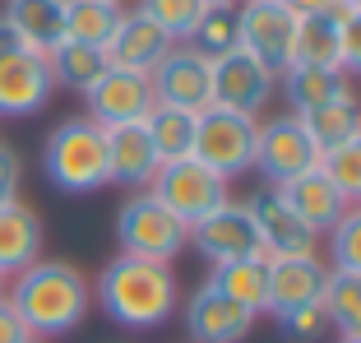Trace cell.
<instances>
[{
  "label": "cell",
  "mask_w": 361,
  "mask_h": 343,
  "mask_svg": "<svg viewBox=\"0 0 361 343\" xmlns=\"http://www.w3.org/2000/svg\"><path fill=\"white\" fill-rule=\"evenodd\" d=\"M10 306L19 311L23 330L32 339H65L84 325L93 306V288L75 265L65 260H37L23 274H14V288L5 292Z\"/></svg>",
  "instance_id": "6da1fadb"
},
{
  "label": "cell",
  "mask_w": 361,
  "mask_h": 343,
  "mask_svg": "<svg viewBox=\"0 0 361 343\" xmlns=\"http://www.w3.org/2000/svg\"><path fill=\"white\" fill-rule=\"evenodd\" d=\"M176 274L171 265L139 255H116L106 260L97 274V306L106 320H116L121 330H158L176 315Z\"/></svg>",
  "instance_id": "7a4b0ae2"
},
{
  "label": "cell",
  "mask_w": 361,
  "mask_h": 343,
  "mask_svg": "<svg viewBox=\"0 0 361 343\" xmlns=\"http://www.w3.org/2000/svg\"><path fill=\"white\" fill-rule=\"evenodd\" d=\"M42 172L65 195H93L102 186H111V176H106V130L88 116L61 121L42 144Z\"/></svg>",
  "instance_id": "3957f363"
},
{
  "label": "cell",
  "mask_w": 361,
  "mask_h": 343,
  "mask_svg": "<svg viewBox=\"0 0 361 343\" xmlns=\"http://www.w3.org/2000/svg\"><path fill=\"white\" fill-rule=\"evenodd\" d=\"M116 241L121 255H139V260H158V265H171L180 251L190 246V227L180 223L176 214H167L149 191L130 195L116 214Z\"/></svg>",
  "instance_id": "277c9868"
},
{
  "label": "cell",
  "mask_w": 361,
  "mask_h": 343,
  "mask_svg": "<svg viewBox=\"0 0 361 343\" xmlns=\"http://www.w3.org/2000/svg\"><path fill=\"white\" fill-rule=\"evenodd\" d=\"M149 195L185 227H195L200 218H209L213 209H223L232 200V186L218 172H209L200 158H180V162H162L158 176L149 181Z\"/></svg>",
  "instance_id": "5b68a950"
},
{
  "label": "cell",
  "mask_w": 361,
  "mask_h": 343,
  "mask_svg": "<svg viewBox=\"0 0 361 343\" xmlns=\"http://www.w3.org/2000/svg\"><path fill=\"white\" fill-rule=\"evenodd\" d=\"M255 135H259L255 116H241V112H227V107H204L200 126H195L190 158H200L209 172L232 181V176L255 167Z\"/></svg>",
  "instance_id": "8992f818"
},
{
  "label": "cell",
  "mask_w": 361,
  "mask_h": 343,
  "mask_svg": "<svg viewBox=\"0 0 361 343\" xmlns=\"http://www.w3.org/2000/svg\"><path fill=\"white\" fill-rule=\"evenodd\" d=\"M209 75H213V107L241 112V116H255V121L278 93V75L264 61H255L245 47H232L227 56L209 61Z\"/></svg>",
  "instance_id": "52a82bcc"
},
{
  "label": "cell",
  "mask_w": 361,
  "mask_h": 343,
  "mask_svg": "<svg viewBox=\"0 0 361 343\" xmlns=\"http://www.w3.org/2000/svg\"><path fill=\"white\" fill-rule=\"evenodd\" d=\"M319 167V149L310 144L301 116H274V121H259V135H255V172L269 181V191L297 181L301 172Z\"/></svg>",
  "instance_id": "ba28073f"
},
{
  "label": "cell",
  "mask_w": 361,
  "mask_h": 343,
  "mask_svg": "<svg viewBox=\"0 0 361 343\" xmlns=\"http://www.w3.org/2000/svg\"><path fill=\"white\" fill-rule=\"evenodd\" d=\"M241 47L283 75L297 47V14L283 0H241Z\"/></svg>",
  "instance_id": "9c48e42d"
},
{
  "label": "cell",
  "mask_w": 361,
  "mask_h": 343,
  "mask_svg": "<svg viewBox=\"0 0 361 343\" xmlns=\"http://www.w3.org/2000/svg\"><path fill=\"white\" fill-rule=\"evenodd\" d=\"M190 246L200 251L209 265H232V260H255L264 255L259 246V232H255V218L250 209L236 200H227L223 209H213L209 218L190 227Z\"/></svg>",
  "instance_id": "30bf717a"
},
{
  "label": "cell",
  "mask_w": 361,
  "mask_h": 343,
  "mask_svg": "<svg viewBox=\"0 0 361 343\" xmlns=\"http://www.w3.org/2000/svg\"><path fill=\"white\" fill-rule=\"evenodd\" d=\"M84 102H88V121H97L102 130L144 121L153 107H158V97H153V79L149 75H135V70H116V65H106V75L84 93Z\"/></svg>",
  "instance_id": "8fae6325"
},
{
  "label": "cell",
  "mask_w": 361,
  "mask_h": 343,
  "mask_svg": "<svg viewBox=\"0 0 361 343\" xmlns=\"http://www.w3.org/2000/svg\"><path fill=\"white\" fill-rule=\"evenodd\" d=\"M153 97L162 107H180V112H195L200 116L204 107H213V75H209V61H204L195 47L176 42L167 52V61L153 70Z\"/></svg>",
  "instance_id": "7c38bea8"
},
{
  "label": "cell",
  "mask_w": 361,
  "mask_h": 343,
  "mask_svg": "<svg viewBox=\"0 0 361 343\" xmlns=\"http://www.w3.org/2000/svg\"><path fill=\"white\" fill-rule=\"evenodd\" d=\"M51 93H56V79L42 52L0 56V116L5 121L37 116L51 102Z\"/></svg>",
  "instance_id": "4fadbf2b"
},
{
  "label": "cell",
  "mask_w": 361,
  "mask_h": 343,
  "mask_svg": "<svg viewBox=\"0 0 361 343\" xmlns=\"http://www.w3.org/2000/svg\"><path fill=\"white\" fill-rule=\"evenodd\" d=\"M250 218H255V232H259V246H264L269 260H283V255H315V241L319 236L301 223L287 200L278 191H259L245 200Z\"/></svg>",
  "instance_id": "5bb4252c"
},
{
  "label": "cell",
  "mask_w": 361,
  "mask_h": 343,
  "mask_svg": "<svg viewBox=\"0 0 361 343\" xmlns=\"http://www.w3.org/2000/svg\"><path fill=\"white\" fill-rule=\"evenodd\" d=\"M171 37L158 28V23L149 19V14H139V10H126L116 23V32L106 37V65H116V70H135V75H153L162 61H167L171 52Z\"/></svg>",
  "instance_id": "9a60e30c"
},
{
  "label": "cell",
  "mask_w": 361,
  "mask_h": 343,
  "mask_svg": "<svg viewBox=\"0 0 361 343\" xmlns=\"http://www.w3.org/2000/svg\"><path fill=\"white\" fill-rule=\"evenodd\" d=\"M250 325H255V315L245 306H236L232 297H223L209 279L185 301V334H190V343H241L250 334Z\"/></svg>",
  "instance_id": "2e32d148"
},
{
  "label": "cell",
  "mask_w": 361,
  "mask_h": 343,
  "mask_svg": "<svg viewBox=\"0 0 361 343\" xmlns=\"http://www.w3.org/2000/svg\"><path fill=\"white\" fill-rule=\"evenodd\" d=\"M329 283V265L319 255H283L269 260V311L287 315L301 306H319Z\"/></svg>",
  "instance_id": "e0dca14e"
},
{
  "label": "cell",
  "mask_w": 361,
  "mask_h": 343,
  "mask_svg": "<svg viewBox=\"0 0 361 343\" xmlns=\"http://www.w3.org/2000/svg\"><path fill=\"white\" fill-rule=\"evenodd\" d=\"M158 153L144 121H130V126H111L106 130V176L111 186H126V191H149V181L158 176Z\"/></svg>",
  "instance_id": "ac0fdd59"
},
{
  "label": "cell",
  "mask_w": 361,
  "mask_h": 343,
  "mask_svg": "<svg viewBox=\"0 0 361 343\" xmlns=\"http://www.w3.org/2000/svg\"><path fill=\"white\" fill-rule=\"evenodd\" d=\"M278 195L287 200V209L301 218V223L310 227L315 236H324L334 223H338L343 214H348L352 204L338 195V186L324 176L319 167H310V172H301L297 181H287V186H278Z\"/></svg>",
  "instance_id": "d6986e66"
},
{
  "label": "cell",
  "mask_w": 361,
  "mask_h": 343,
  "mask_svg": "<svg viewBox=\"0 0 361 343\" xmlns=\"http://www.w3.org/2000/svg\"><path fill=\"white\" fill-rule=\"evenodd\" d=\"M42 255V218L23 200L0 204V274H23Z\"/></svg>",
  "instance_id": "ffe728a7"
},
{
  "label": "cell",
  "mask_w": 361,
  "mask_h": 343,
  "mask_svg": "<svg viewBox=\"0 0 361 343\" xmlns=\"http://www.w3.org/2000/svg\"><path fill=\"white\" fill-rule=\"evenodd\" d=\"M278 84H283L287 102H292V116H306V112L329 107V102L352 93V79L343 70H319V65H287L278 75Z\"/></svg>",
  "instance_id": "44dd1931"
},
{
  "label": "cell",
  "mask_w": 361,
  "mask_h": 343,
  "mask_svg": "<svg viewBox=\"0 0 361 343\" xmlns=\"http://www.w3.org/2000/svg\"><path fill=\"white\" fill-rule=\"evenodd\" d=\"M5 19L42 56L65 42V0H5Z\"/></svg>",
  "instance_id": "7402d4cb"
},
{
  "label": "cell",
  "mask_w": 361,
  "mask_h": 343,
  "mask_svg": "<svg viewBox=\"0 0 361 343\" xmlns=\"http://www.w3.org/2000/svg\"><path fill=\"white\" fill-rule=\"evenodd\" d=\"M209 283L223 292V297H232L236 306H245L250 315L269 311V255L232 260V265H213Z\"/></svg>",
  "instance_id": "603a6c76"
},
{
  "label": "cell",
  "mask_w": 361,
  "mask_h": 343,
  "mask_svg": "<svg viewBox=\"0 0 361 343\" xmlns=\"http://www.w3.org/2000/svg\"><path fill=\"white\" fill-rule=\"evenodd\" d=\"M292 65H319V70H343V23L334 14H306L297 19V47Z\"/></svg>",
  "instance_id": "cb8c5ba5"
},
{
  "label": "cell",
  "mask_w": 361,
  "mask_h": 343,
  "mask_svg": "<svg viewBox=\"0 0 361 343\" xmlns=\"http://www.w3.org/2000/svg\"><path fill=\"white\" fill-rule=\"evenodd\" d=\"M301 126H306L310 144L319 149V158H324V153H334L338 144L357 140V135H361V102H357V93L338 97V102H329V107L306 112V116H301Z\"/></svg>",
  "instance_id": "d4e9b609"
},
{
  "label": "cell",
  "mask_w": 361,
  "mask_h": 343,
  "mask_svg": "<svg viewBox=\"0 0 361 343\" xmlns=\"http://www.w3.org/2000/svg\"><path fill=\"white\" fill-rule=\"evenodd\" d=\"M195 126H200V116H195V112L162 107V102H158V107L144 116V130H149L158 162H180V158H190V153H195Z\"/></svg>",
  "instance_id": "484cf974"
},
{
  "label": "cell",
  "mask_w": 361,
  "mask_h": 343,
  "mask_svg": "<svg viewBox=\"0 0 361 343\" xmlns=\"http://www.w3.org/2000/svg\"><path fill=\"white\" fill-rule=\"evenodd\" d=\"M47 65H51V79L61 88H75V93H88L97 79L106 75V52L88 42H70L65 37L56 52H47Z\"/></svg>",
  "instance_id": "4316f807"
},
{
  "label": "cell",
  "mask_w": 361,
  "mask_h": 343,
  "mask_svg": "<svg viewBox=\"0 0 361 343\" xmlns=\"http://www.w3.org/2000/svg\"><path fill=\"white\" fill-rule=\"evenodd\" d=\"M121 14H126V5H111V0H65V37L88 42V47H106Z\"/></svg>",
  "instance_id": "83f0119b"
},
{
  "label": "cell",
  "mask_w": 361,
  "mask_h": 343,
  "mask_svg": "<svg viewBox=\"0 0 361 343\" xmlns=\"http://www.w3.org/2000/svg\"><path fill=\"white\" fill-rule=\"evenodd\" d=\"M185 47H195L204 61H218L232 47H241V5H209Z\"/></svg>",
  "instance_id": "f1b7e54d"
},
{
  "label": "cell",
  "mask_w": 361,
  "mask_h": 343,
  "mask_svg": "<svg viewBox=\"0 0 361 343\" xmlns=\"http://www.w3.org/2000/svg\"><path fill=\"white\" fill-rule=\"evenodd\" d=\"M319 311L343 339H361V279L357 274H334L324 283V297H319Z\"/></svg>",
  "instance_id": "f546056e"
},
{
  "label": "cell",
  "mask_w": 361,
  "mask_h": 343,
  "mask_svg": "<svg viewBox=\"0 0 361 343\" xmlns=\"http://www.w3.org/2000/svg\"><path fill=\"white\" fill-rule=\"evenodd\" d=\"M135 10L149 14V19L171 37V42H190L195 23L204 19V10H209V5H204V0H139Z\"/></svg>",
  "instance_id": "4dcf8cb0"
},
{
  "label": "cell",
  "mask_w": 361,
  "mask_h": 343,
  "mask_svg": "<svg viewBox=\"0 0 361 343\" xmlns=\"http://www.w3.org/2000/svg\"><path fill=\"white\" fill-rule=\"evenodd\" d=\"M329 269L361 279V204H352L348 214L329 227Z\"/></svg>",
  "instance_id": "1f68e13d"
},
{
  "label": "cell",
  "mask_w": 361,
  "mask_h": 343,
  "mask_svg": "<svg viewBox=\"0 0 361 343\" xmlns=\"http://www.w3.org/2000/svg\"><path fill=\"white\" fill-rule=\"evenodd\" d=\"M319 172L338 186V195L348 204H361V135L348 140V144H338L334 153H324V158H319Z\"/></svg>",
  "instance_id": "d6a6232c"
},
{
  "label": "cell",
  "mask_w": 361,
  "mask_h": 343,
  "mask_svg": "<svg viewBox=\"0 0 361 343\" xmlns=\"http://www.w3.org/2000/svg\"><path fill=\"white\" fill-rule=\"evenodd\" d=\"M278 325H283L287 339H319V334L329 330V320H324V311H319V306H301V311H287V315H278Z\"/></svg>",
  "instance_id": "836d02e7"
},
{
  "label": "cell",
  "mask_w": 361,
  "mask_h": 343,
  "mask_svg": "<svg viewBox=\"0 0 361 343\" xmlns=\"http://www.w3.org/2000/svg\"><path fill=\"white\" fill-rule=\"evenodd\" d=\"M343 75H361V10L343 19Z\"/></svg>",
  "instance_id": "e575fe53"
},
{
  "label": "cell",
  "mask_w": 361,
  "mask_h": 343,
  "mask_svg": "<svg viewBox=\"0 0 361 343\" xmlns=\"http://www.w3.org/2000/svg\"><path fill=\"white\" fill-rule=\"evenodd\" d=\"M19 186H23V162L10 144H0V204L19 200Z\"/></svg>",
  "instance_id": "d590c367"
},
{
  "label": "cell",
  "mask_w": 361,
  "mask_h": 343,
  "mask_svg": "<svg viewBox=\"0 0 361 343\" xmlns=\"http://www.w3.org/2000/svg\"><path fill=\"white\" fill-rule=\"evenodd\" d=\"M283 5H287L292 14H297V19H306V14H334V19L343 23V19L352 14L348 0H283Z\"/></svg>",
  "instance_id": "8d00e7d4"
},
{
  "label": "cell",
  "mask_w": 361,
  "mask_h": 343,
  "mask_svg": "<svg viewBox=\"0 0 361 343\" xmlns=\"http://www.w3.org/2000/svg\"><path fill=\"white\" fill-rule=\"evenodd\" d=\"M23 339H32V334L23 330V320L10 306V297H0V343H23Z\"/></svg>",
  "instance_id": "74e56055"
},
{
  "label": "cell",
  "mask_w": 361,
  "mask_h": 343,
  "mask_svg": "<svg viewBox=\"0 0 361 343\" xmlns=\"http://www.w3.org/2000/svg\"><path fill=\"white\" fill-rule=\"evenodd\" d=\"M14 52H32V47L23 42L19 28H14V23L5 19V14H0V56H14Z\"/></svg>",
  "instance_id": "f35d334b"
},
{
  "label": "cell",
  "mask_w": 361,
  "mask_h": 343,
  "mask_svg": "<svg viewBox=\"0 0 361 343\" xmlns=\"http://www.w3.org/2000/svg\"><path fill=\"white\" fill-rule=\"evenodd\" d=\"M204 5H241V0H204Z\"/></svg>",
  "instance_id": "ab89813d"
},
{
  "label": "cell",
  "mask_w": 361,
  "mask_h": 343,
  "mask_svg": "<svg viewBox=\"0 0 361 343\" xmlns=\"http://www.w3.org/2000/svg\"><path fill=\"white\" fill-rule=\"evenodd\" d=\"M0 297H5V274H0Z\"/></svg>",
  "instance_id": "60d3db41"
},
{
  "label": "cell",
  "mask_w": 361,
  "mask_h": 343,
  "mask_svg": "<svg viewBox=\"0 0 361 343\" xmlns=\"http://www.w3.org/2000/svg\"><path fill=\"white\" fill-rule=\"evenodd\" d=\"M348 5H352V10H361V0H348Z\"/></svg>",
  "instance_id": "b9f144b4"
},
{
  "label": "cell",
  "mask_w": 361,
  "mask_h": 343,
  "mask_svg": "<svg viewBox=\"0 0 361 343\" xmlns=\"http://www.w3.org/2000/svg\"><path fill=\"white\" fill-rule=\"evenodd\" d=\"M338 343H361V339H338Z\"/></svg>",
  "instance_id": "7bdbcfd3"
},
{
  "label": "cell",
  "mask_w": 361,
  "mask_h": 343,
  "mask_svg": "<svg viewBox=\"0 0 361 343\" xmlns=\"http://www.w3.org/2000/svg\"><path fill=\"white\" fill-rule=\"evenodd\" d=\"M23 343H42V339H23Z\"/></svg>",
  "instance_id": "ee69618b"
},
{
  "label": "cell",
  "mask_w": 361,
  "mask_h": 343,
  "mask_svg": "<svg viewBox=\"0 0 361 343\" xmlns=\"http://www.w3.org/2000/svg\"><path fill=\"white\" fill-rule=\"evenodd\" d=\"M111 5H126V0H111Z\"/></svg>",
  "instance_id": "f6af8a7d"
}]
</instances>
